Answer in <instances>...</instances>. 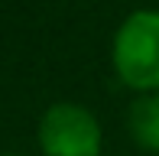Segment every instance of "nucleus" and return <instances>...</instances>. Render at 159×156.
<instances>
[{
    "label": "nucleus",
    "instance_id": "7ed1b4c3",
    "mask_svg": "<svg viewBox=\"0 0 159 156\" xmlns=\"http://www.w3.org/2000/svg\"><path fill=\"white\" fill-rule=\"evenodd\" d=\"M127 133L140 150L159 156V91L136 94L127 108Z\"/></svg>",
    "mask_w": 159,
    "mask_h": 156
},
{
    "label": "nucleus",
    "instance_id": "20e7f679",
    "mask_svg": "<svg viewBox=\"0 0 159 156\" xmlns=\"http://www.w3.org/2000/svg\"><path fill=\"white\" fill-rule=\"evenodd\" d=\"M7 156H13V153H7Z\"/></svg>",
    "mask_w": 159,
    "mask_h": 156
},
{
    "label": "nucleus",
    "instance_id": "f03ea898",
    "mask_svg": "<svg viewBox=\"0 0 159 156\" xmlns=\"http://www.w3.org/2000/svg\"><path fill=\"white\" fill-rule=\"evenodd\" d=\"M101 124L88 108L59 101L39 120V146L46 156H101Z\"/></svg>",
    "mask_w": 159,
    "mask_h": 156
},
{
    "label": "nucleus",
    "instance_id": "f257e3e1",
    "mask_svg": "<svg viewBox=\"0 0 159 156\" xmlns=\"http://www.w3.org/2000/svg\"><path fill=\"white\" fill-rule=\"evenodd\" d=\"M117 78L136 94L159 91V10H133L111 42Z\"/></svg>",
    "mask_w": 159,
    "mask_h": 156
}]
</instances>
